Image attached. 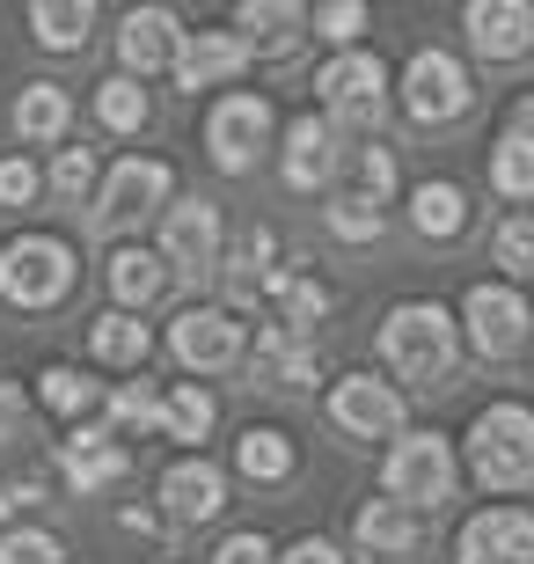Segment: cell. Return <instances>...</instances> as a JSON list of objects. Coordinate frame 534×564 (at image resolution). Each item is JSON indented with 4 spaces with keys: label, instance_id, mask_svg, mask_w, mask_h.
Returning <instances> with one entry per match:
<instances>
[{
    "label": "cell",
    "instance_id": "cell-1",
    "mask_svg": "<svg viewBox=\"0 0 534 564\" xmlns=\"http://www.w3.org/2000/svg\"><path fill=\"white\" fill-rule=\"evenodd\" d=\"M454 352H461V330H454V308L439 301H395L381 315V367L411 389H439L454 375Z\"/></svg>",
    "mask_w": 534,
    "mask_h": 564
},
{
    "label": "cell",
    "instance_id": "cell-2",
    "mask_svg": "<svg viewBox=\"0 0 534 564\" xmlns=\"http://www.w3.org/2000/svg\"><path fill=\"white\" fill-rule=\"evenodd\" d=\"M469 477L483 491H527L534 484V411L527 403H483L469 425Z\"/></svg>",
    "mask_w": 534,
    "mask_h": 564
},
{
    "label": "cell",
    "instance_id": "cell-3",
    "mask_svg": "<svg viewBox=\"0 0 534 564\" xmlns=\"http://www.w3.org/2000/svg\"><path fill=\"white\" fill-rule=\"evenodd\" d=\"M454 484H461V462H454L447 433H395L389 440V455H381V499L425 513V506L454 499Z\"/></svg>",
    "mask_w": 534,
    "mask_h": 564
},
{
    "label": "cell",
    "instance_id": "cell-4",
    "mask_svg": "<svg viewBox=\"0 0 534 564\" xmlns=\"http://www.w3.org/2000/svg\"><path fill=\"white\" fill-rule=\"evenodd\" d=\"M315 96H323V118L337 132H367L381 126V110H389V66H381V52H367V44H351V52H329L323 74H315Z\"/></svg>",
    "mask_w": 534,
    "mask_h": 564
},
{
    "label": "cell",
    "instance_id": "cell-5",
    "mask_svg": "<svg viewBox=\"0 0 534 564\" xmlns=\"http://www.w3.org/2000/svg\"><path fill=\"white\" fill-rule=\"evenodd\" d=\"M74 250H66L59 235H15L8 250H0V301L8 308H59L66 293H74Z\"/></svg>",
    "mask_w": 534,
    "mask_h": 564
},
{
    "label": "cell",
    "instance_id": "cell-6",
    "mask_svg": "<svg viewBox=\"0 0 534 564\" xmlns=\"http://www.w3.org/2000/svg\"><path fill=\"white\" fill-rule=\"evenodd\" d=\"M168 359L176 367H190V375H235L249 359V323L235 308H212V301H198V308H184L176 323H168Z\"/></svg>",
    "mask_w": 534,
    "mask_h": 564
},
{
    "label": "cell",
    "instance_id": "cell-7",
    "mask_svg": "<svg viewBox=\"0 0 534 564\" xmlns=\"http://www.w3.org/2000/svg\"><path fill=\"white\" fill-rule=\"evenodd\" d=\"M454 330L469 337L483 359H513V352H527V337H534V308H527V293L505 286V279H476L461 293V323Z\"/></svg>",
    "mask_w": 534,
    "mask_h": 564
},
{
    "label": "cell",
    "instance_id": "cell-8",
    "mask_svg": "<svg viewBox=\"0 0 534 564\" xmlns=\"http://www.w3.org/2000/svg\"><path fill=\"white\" fill-rule=\"evenodd\" d=\"M271 132H279V118H271L264 96H257V88H227L220 104L206 110V154H212V169L249 176V169L264 162Z\"/></svg>",
    "mask_w": 534,
    "mask_h": 564
},
{
    "label": "cell",
    "instance_id": "cell-9",
    "mask_svg": "<svg viewBox=\"0 0 534 564\" xmlns=\"http://www.w3.org/2000/svg\"><path fill=\"white\" fill-rule=\"evenodd\" d=\"M168 191H176L168 162H154V154H118V162L96 176L88 220H96V228H132V220H146V213L168 206Z\"/></svg>",
    "mask_w": 534,
    "mask_h": 564
},
{
    "label": "cell",
    "instance_id": "cell-10",
    "mask_svg": "<svg viewBox=\"0 0 534 564\" xmlns=\"http://www.w3.org/2000/svg\"><path fill=\"white\" fill-rule=\"evenodd\" d=\"M403 110H411L417 126H454L461 110L476 104L469 88V66L454 59V52H439V44H425V52H411V66H403Z\"/></svg>",
    "mask_w": 534,
    "mask_h": 564
},
{
    "label": "cell",
    "instance_id": "cell-11",
    "mask_svg": "<svg viewBox=\"0 0 534 564\" xmlns=\"http://www.w3.org/2000/svg\"><path fill=\"white\" fill-rule=\"evenodd\" d=\"M323 411H329V425L345 440H395L403 433V389L395 381H381V375H337L329 381V397H323Z\"/></svg>",
    "mask_w": 534,
    "mask_h": 564
},
{
    "label": "cell",
    "instance_id": "cell-12",
    "mask_svg": "<svg viewBox=\"0 0 534 564\" xmlns=\"http://www.w3.org/2000/svg\"><path fill=\"white\" fill-rule=\"evenodd\" d=\"M454 564H534V513L527 506H483L454 535Z\"/></svg>",
    "mask_w": 534,
    "mask_h": 564
},
{
    "label": "cell",
    "instance_id": "cell-13",
    "mask_svg": "<svg viewBox=\"0 0 534 564\" xmlns=\"http://www.w3.org/2000/svg\"><path fill=\"white\" fill-rule=\"evenodd\" d=\"M162 264H176V279H206L220 264V213L206 198H176L162 213Z\"/></svg>",
    "mask_w": 534,
    "mask_h": 564
},
{
    "label": "cell",
    "instance_id": "cell-14",
    "mask_svg": "<svg viewBox=\"0 0 534 564\" xmlns=\"http://www.w3.org/2000/svg\"><path fill=\"white\" fill-rule=\"evenodd\" d=\"M337 169H345V132L329 126L323 110H301L286 126V147H279V176L293 191H323Z\"/></svg>",
    "mask_w": 534,
    "mask_h": 564
},
{
    "label": "cell",
    "instance_id": "cell-15",
    "mask_svg": "<svg viewBox=\"0 0 534 564\" xmlns=\"http://www.w3.org/2000/svg\"><path fill=\"white\" fill-rule=\"evenodd\" d=\"M124 469H132V455L118 447L110 425H74L59 440V484L66 491H110V484H124Z\"/></svg>",
    "mask_w": 534,
    "mask_h": 564
},
{
    "label": "cell",
    "instance_id": "cell-16",
    "mask_svg": "<svg viewBox=\"0 0 534 564\" xmlns=\"http://www.w3.org/2000/svg\"><path fill=\"white\" fill-rule=\"evenodd\" d=\"M220 499H227V469H220V462L184 455V462H168V469H162V521L198 528V521L220 513Z\"/></svg>",
    "mask_w": 534,
    "mask_h": 564
},
{
    "label": "cell",
    "instance_id": "cell-17",
    "mask_svg": "<svg viewBox=\"0 0 534 564\" xmlns=\"http://www.w3.org/2000/svg\"><path fill=\"white\" fill-rule=\"evenodd\" d=\"M184 22H176V8H132V15L118 22V59L124 74L140 82V74H162V66H176V52H184Z\"/></svg>",
    "mask_w": 534,
    "mask_h": 564
},
{
    "label": "cell",
    "instance_id": "cell-18",
    "mask_svg": "<svg viewBox=\"0 0 534 564\" xmlns=\"http://www.w3.org/2000/svg\"><path fill=\"white\" fill-rule=\"evenodd\" d=\"M461 30H469V44L498 66L534 52V8L527 0H469V8H461Z\"/></svg>",
    "mask_w": 534,
    "mask_h": 564
},
{
    "label": "cell",
    "instance_id": "cell-19",
    "mask_svg": "<svg viewBox=\"0 0 534 564\" xmlns=\"http://www.w3.org/2000/svg\"><path fill=\"white\" fill-rule=\"evenodd\" d=\"M249 66V37L242 30H190L184 52H176V88H227Z\"/></svg>",
    "mask_w": 534,
    "mask_h": 564
},
{
    "label": "cell",
    "instance_id": "cell-20",
    "mask_svg": "<svg viewBox=\"0 0 534 564\" xmlns=\"http://www.w3.org/2000/svg\"><path fill=\"white\" fill-rule=\"evenodd\" d=\"M264 293H271V308H279V323H271V330H286L293 345H301V337H308L315 323L329 315V286L315 272H301V257H286V264L264 279Z\"/></svg>",
    "mask_w": 534,
    "mask_h": 564
},
{
    "label": "cell",
    "instance_id": "cell-21",
    "mask_svg": "<svg viewBox=\"0 0 534 564\" xmlns=\"http://www.w3.org/2000/svg\"><path fill=\"white\" fill-rule=\"evenodd\" d=\"M8 126H15V140H30V147H66L74 104H66V88H59V82H22L15 110H8Z\"/></svg>",
    "mask_w": 534,
    "mask_h": 564
},
{
    "label": "cell",
    "instance_id": "cell-22",
    "mask_svg": "<svg viewBox=\"0 0 534 564\" xmlns=\"http://www.w3.org/2000/svg\"><path fill=\"white\" fill-rule=\"evenodd\" d=\"M351 535H359V550H373V557H411V550L425 543V513H411V506H395V499H367L359 521H351Z\"/></svg>",
    "mask_w": 534,
    "mask_h": 564
},
{
    "label": "cell",
    "instance_id": "cell-23",
    "mask_svg": "<svg viewBox=\"0 0 534 564\" xmlns=\"http://www.w3.org/2000/svg\"><path fill=\"white\" fill-rule=\"evenodd\" d=\"M103 279H110V301L132 315V308H146V301H162L168 264L154 250H140V242H118V250H110V264H103Z\"/></svg>",
    "mask_w": 534,
    "mask_h": 564
},
{
    "label": "cell",
    "instance_id": "cell-24",
    "mask_svg": "<svg viewBox=\"0 0 534 564\" xmlns=\"http://www.w3.org/2000/svg\"><path fill=\"white\" fill-rule=\"evenodd\" d=\"M146 352H154V330H146L140 315L110 308V315H96V323H88V359H96V367H118V375H132Z\"/></svg>",
    "mask_w": 534,
    "mask_h": 564
},
{
    "label": "cell",
    "instance_id": "cell-25",
    "mask_svg": "<svg viewBox=\"0 0 534 564\" xmlns=\"http://www.w3.org/2000/svg\"><path fill=\"white\" fill-rule=\"evenodd\" d=\"M411 228L425 235V242H454V235L469 228V191L447 184V176H425V184L411 191Z\"/></svg>",
    "mask_w": 534,
    "mask_h": 564
},
{
    "label": "cell",
    "instance_id": "cell-26",
    "mask_svg": "<svg viewBox=\"0 0 534 564\" xmlns=\"http://www.w3.org/2000/svg\"><path fill=\"white\" fill-rule=\"evenodd\" d=\"M235 469H242L249 484H286L293 469H301V447H293V433H279V425H257V433L235 440Z\"/></svg>",
    "mask_w": 534,
    "mask_h": 564
},
{
    "label": "cell",
    "instance_id": "cell-27",
    "mask_svg": "<svg viewBox=\"0 0 534 564\" xmlns=\"http://www.w3.org/2000/svg\"><path fill=\"white\" fill-rule=\"evenodd\" d=\"M235 22H242V30H257V44H249V52H271V59L308 37V8H293V0H242V8H235Z\"/></svg>",
    "mask_w": 534,
    "mask_h": 564
},
{
    "label": "cell",
    "instance_id": "cell-28",
    "mask_svg": "<svg viewBox=\"0 0 534 564\" xmlns=\"http://www.w3.org/2000/svg\"><path fill=\"white\" fill-rule=\"evenodd\" d=\"M96 30V0H30V37L44 52H81Z\"/></svg>",
    "mask_w": 534,
    "mask_h": 564
},
{
    "label": "cell",
    "instance_id": "cell-29",
    "mask_svg": "<svg viewBox=\"0 0 534 564\" xmlns=\"http://www.w3.org/2000/svg\"><path fill=\"white\" fill-rule=\"evenodd\" d=\"M37 403L52 411V419H88V411L103 403V381L88 375V367H59V359H52V367L37 375Z\"/></svg>",
    "mask_w": 534,
    "mask_h": 564
},
{
    "label": "cell",
    "instance_id": "cell-30",
    "mask_svg": "<svg viewBox=\"0 0 534 564\" xmlns=\"http://www.w3.org/2000/svg\"><path fill=\"white\" fill-rule=\"evenodd\" d=\"M212 419H220L212 389H198V381H176V389H162V419H154V433H168V440H206Z\"/></svg>",
    "mask_w": 534,
    "mask_h": 564
},
{
    "label": "cell",
    "instance_id": "cell-31",
    "mask_svg": "<svg viewBox=\"0 0 534 564\" xmlns=\"http://www.w3.org/2000/svg\"><path fill=\"white\" fill-rule=\"evenodd\" d=\"M146 118H154V104H146V88L132 82V74H110V82L96 88V126L103 132L132 140V132H146Z\"/></svg>",
    "mask_w": 534,
    "mask_h": 564
},
{
    "label": "cell",
    "instance_id": "cell-32",
    "mask_svg": "<svg viewBox=\"0 0 534 564\" xmlns=\"http://www.w3.org/2000/svg\"><path fill=\"white\" fill-rule=\"evenodd\" d=\"M96 176H103L96 147H59V154L44 162V191H52L59 206H88V198H96Z\"/></svg>",
    "mask_w": 534,
    "mask_h": 564
},
{
    "label": "cell",
    "instance_id": "cell-33",
    "mask_svg": "<svg viewBox=\"0 0 534 564\" xmlns=\"http://www.w3.org/2000/svg\"><path fill=\"white\" fill-rule=\"evenodd\" d=\"M103 411H110V433L118 440L154 433V419H162V389H154V381H118V389L103 397Z\"/></svg>",
    "mask_w": 534,
    "mask_h": 564
},
{
    "label": "cell",
    "instance_id": "cell-34",
    "mask_svg": "<svg viewBox=\"0 0 534 564\" xmlns=\"http://www.w3.org/2000/svg\"><path fill=\"white\" fill-rule=\"evenodd\" d=\"M491 184H498V198H513V206H534V147L527 140H505L491 147Z\"/></svg>",
    "mask_w": 534,
    "mask_h": 564
},
{
    "label": "cell",
    "instance_id": "cell-35",
    "mask_svg": "<svg viewBox=\"0 0 534 564\" xmlns=\"http://www.w3.org/2000/svg\"><path fill=\"white\" fill-rule=\"evenodd\" d=\"M323 220H329L337 242H373V235L389 228V206H373V198H359V191H337V198L323 206Z\"/></svg>",
    "mask_w": 534,
    "mask_h": 564
},
{
    "label": "cell",
    "instance_id": "cell-36",
    "mask_svg": "<svg viewBox=\"0 0 534 564\" xmlns=\"http://www.w3.org/2000/svg\"><path fill=\"white\" fill-rule=\"evenodd\" d=\"M345 162H351L345 191H359V198H373V206H389V198H395V154H389V147H351Z\"/></svg>",
    "mask_w": 534,
    "mask_h": 564
},
{
    "label": "cell",
    "instance_id": "cell-37",
    "mask_svg": "<svg viewBox=\"0 0 534 564\" xmlns=\"http://www.w3.org/2000/svg\"><path fill=\"white\" fill-rule=\"evenodd\" d=\"M491 250H498V264H505L513 279H527V286H534V206H520L513 220H498Z\"/></svg>",
    "mask_w": 534,
    "mask_h": 564
},
{
    "label": "cell",
    "instance_id": "cell-38",
    "mask_svg": "<svg viewBox=\"0 0 534 564\" xmlns=\"http://www.w3.org/2000/svg\"><path fill=\"white\" fill-rule=\"evenodd\" d=\"M308 30H315V37H329L337 52H351L359 30H367V0H323V8H308Z\"/></svg>",
    "mask_w": 534,
    "mask_h": 564
},
{
    "label": "cell",
    "instance_id": "cell-39",
    "mask_svg": "<svg viewBox=\"0 0 534 564\" xmlns=\"http://www.w3.org/2000/svg\"><path fill=\"white\" fill-rule=\"evenodd\" d=\"M0 564H74L52 528H8L0 535Z\"/></svg>",
    "mask_w": 534,
    "mask_h": 564
},
{
    "label": "cell",
    "instance_id": "cell-40",
    "mask_svg": "<svg viewBox=\"0 0 534 564\" xmlns=\"http://www.w3.org/2000/svg\"><path fill=\"white\" fill-rule=\"evenodd\" d=\"M37 191H44V169L37 162L0 154V206H8V213H30V206H37Z\"/></svg>",
    "mask_w": 534,
    "mask_h": 564
},
{
    "label": "cell",
    "instance_id": "cell-41",
    "mask_svg": "<svg viewBox=\"0 0 534 564\" xmlns=\"http://www.w3.org/2000/svg\"><path fill=\"white\" fill-rule=\"evenodd\" d=\"M212 564H271V543L257 535V528H235V535L212 543Z\"/></svg>",
    "mask_w": 534,
    "mask_h": 564
},
{
    "label": "cell",
    "instance_id": "cell-42",
    "mask_svg": "<svg viewBox=\"0 0 534 564\" xmlns=\"http://www.w3.org/2000/svg\"><path fill=\"white\" fill-rule=\"evenodd\" d=\"M44 491H52V477H15V484H0V521H15V513L44 506Z\"/></svg>",
    "mask_w": 534,
    "mask_h": 564
},
{
    "label": "cell",
    "instance_id": "cell-43",
    "mask_svg": "<svg viewBox=\"0 0 534 564\" xmlns=\"http://www.w3.org/2000/svg\"><path fill=\"white\" fill-rule=\"evenodd\" d=\"M22 433H30V397H22L15 381H0V447L22 440Z\"/></svg>",
    "mask_w": 534,
    "mask_h": 564
},
{
    "label": "cell",
    "instance_id": "cell-44",
    "mask_svg": "<svg viewBox=\"0 0 534 564\" xmlns=\"http://www.w3.org/2000/svg\"><path fill=\"white\" fill-rule=\"evenodd\" d=\"M271 564H351V557H345L337 543H329V535H301V543H293V550H279Z\"/></svg>",
    "mask_w": 534,
    "mask_h": 564
},
{
    "label": "cell",
    "instance_id": "cell-45",
    "mask_svg": "<svg viewBox=\"0 0 534 564\" xmlns=\"http://www.w3.org/2000/svg\"><path fill=\"white\" fill-rule=\"evenodd\" d=\"M505 132H513V140H527V147H534V96H520V104L505 110Z\"/></svg>",
    "mask_w": 534,
    "mask_h": 564
}]
</instances>
